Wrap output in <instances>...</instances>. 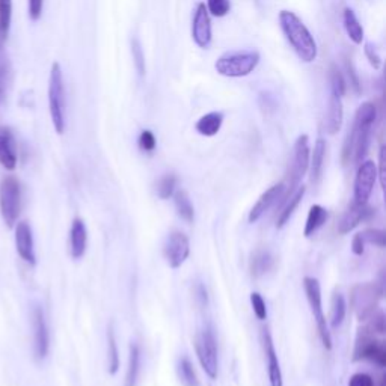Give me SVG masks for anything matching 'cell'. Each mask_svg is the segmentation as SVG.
Instances as JSON below:
<instances>
[{"mask_svg": "<svg viewBox=\"0 0 386 386\" xmlns=\"http://www.w3.org/2000/svg\"><path fill=\"white\" fill-rule=\"evenodd\" d=\"M378 118V109L371 101H365L357 107L352 130L348 131L343 147V163L348 165L355 162L359 165L369 153L373 126Z\"/></svg>", "mask_w": 386, "mask_h": 386, "instance_id": "6da1fadb", "label": "cell"}, {"mask_svg": "<svg viewBox=\"0 0 386 386\" xmlns=\"http://www.w3.org/2000/svg\"><path fill=\"white\" fill-rule=\"evenodd\" d=\"M279 24L299 59L305 64L314 62L317 59V43L304 22L295 13L284 9L279 13Z\"/></svg>", "mask_w": 386, "mask_h": 386, "instance_id": "7a4b0ae2", "label": "cell"}, {"mask_svg": "<svg viewBox=\"0 0 386 386\" xmlns=\"http://www.w3.org/2000/svg\"><path fill=\"white\" fill-rule=\"evenodd\" d=\"M260 53L255 50L225 53L214 62V68L223 77H246L258 67Z\"/></svg>", "mask_w": 386, "mask_h": 386, "instance_id": "3957f363", "label": "cell"}, {"mask_svg": "<svg viewBox=\"0 0 386 386\" xmlns=\"http://www.w3.org/2000/svg\"><path fill=\"white\" fill-rule=\"evenodd\" d=\"M65 107H67V100H65V84L62 68L58 62L52 65L50 79H49V109L53 127L58 135H64L65 126Z\"/></svg>", "mask_w": 386, "mask_h": 386, "instance_id": "277c9868", "label": "cell"}, {"mask_svg": "<svg viewBox=\"0 0 386 386\" xmlns=\"http://www.w3.org/2000/svg\"><path fill=\"white\" fill-rule=\"evenodd\" d=\"M22 183L14 175H8L0 181V214L8 228H14L22 213Z\"/></svg>", "mask_w": 386, "mask_h": 386, "instance_id": "5b68a950", "label": "cell"}, {"mask_svg": "<svg viewBox=\"0 0 386 386\" xmlns=\"http://www.w3.org/2000/svg\"><path fill=\"white\" fill-rule=\"evenodd\" d=\"M383 297V288L378 282H365L352 288L350 304L356 317L365 322L379 308V302Z\"/></svg>", "mask_w": 386, "mask_h": 386, "instance_id": "8992f818", "label": "cell"}, {"mask_svg": "<svg viewBox=\"0 0 386 386\" xmlns=\"http://www.w3.org/2000/svg\"><path fill=\"white\" fill-rule=\"evenodd\" d=\"M309 156H311V149H309V138L306 135H300L295 144L293 149V160H291V166L288 171V186H287V192L284 191L282 196L279 198L281 205H284V202L288 200L297 187L300 186V181L305 177L308 168H309Z\"/></svg>", "mask_w": 386, "mask_h": 386, "instance_id": "52a82bcc", "label": "cell"}, {"mask_svg": "<svg viewBox=\"0 0 386 386\" xmlns=\"http://www.w3.org/2000/svg\"><path fill=\"white\" fill-rule=\"evenodd\" d=\"M198 361L210 379L218 378V341L211 326H204L195 336Z\"/></svg>", "mask_w": 386, "mask_h": 386, "instance_id": "ba28073f", "label": "cell"}, {"mask_svg": "<svg viewBox=\"0 0 386 386\" xmlns=\"http://www.w3.org/2000/svg\"><path fill=\"white\" fill-rule=\"evenodd\" d=\"M304 290L308 299V304L311 308V313L314 316L316 325L318 329L320 340H322L326 350H331L332 348V336L329 332V326L326 322V317L323 313V305H322V288H320L318 279L313 276H305L304 278Z\"/></svg>", "mask_w": 386, "mask_h": 386, "instance_id": "9c48e42d", "label": "cell"}, {"mask_svg": "<svg viewBox=\"0 0 386 386\" xmlns=\"http://www.w3.org/2000/svg\"><path fill=\"white\" fill-rule=\"evenodd\" d=\"M353 361H370L371 364L378 365L379 369H385L386 365L385 343L378 340L376 334H373L366 326L357 331Z\"/></svg>", "mask_w": 386, "mask_h": 386, "instance_id": "30bf717a", "label": "cell"}, {"mask_svg": "<svg viewBox=\"0 0 386 386\" xmlns=\"http://www.w3.org/2000/svg\"><path fill=\"white\" fill-rule=\"evenodd\" d=\"M376 180H378V166H376L373 160H364L356 171L353 184V201L357 204L369 202Z\"/></svg>", "mask_w": 386, "mask_h": 386, "instance_id": "8fae6325", "label": "cell"}, {"mask_svg": "<svg viewBox=\"0 0 386 386\" xmlns=\"http://www.w3.org/2000/svg\"><path fill=\"white\" fill-rule=\"evenodd\" d=\"M163 253L168 265L172 269L181 267L191 253L189 237L181 231H172L165 243Z\"/></svg>", "mask_w": 386, "mask_h": 386, "instance_id": "7c38bea8", "label": "cell"}, {"mask_svg": "<svg viewBox=\"0 0 386 386\" xmlns=\"http://www.w3.org/2000/svg\"><path fill=\"white\" fill-rule=\"evenodd\" d=\"M32 326H34V353L38 361L45 359L50 348V335L47 327L44 311L40 305H35L32 311Z\"/></svg>", "mask_w": 386, "mask_h": 386, "instance_id": "4fadbf2b", "label": "cell"}, {"mask_svg": "<svg viewBox=\"0 0 386 386\" xmlns=\"http://www.w3.org/2000/svg\"><path fill=\"white\" fill-rule=\"evenodd\" d=\"M192 38L195 44L201 49H207L211 44L213 31H211V20L210 14L207 11L205 3H198L193 20H192Z\"/></svg>", "mask_w": 386, "mask_h": 386, "instance_id": "5bb4252c", "label": "cell"}, {"mask_svg": "<svg viewBox=\"0 0 386 386\" xmlns=\"http://www.w3.org/2000/svg\"><path fill=\"white\" fill-rule=\"evenodd\" d=\"M15 248L18 255L27 265H36V255L34 248V234L32 228L27 221H20L15 223Z\"/></svg>", "mask_w": 386, "mask_h": 386, "instance_id": "9a60e30c", "label": "cell"}, {"mask_svg": "<svg viewBox=\"0 0 386 386\" xmlns=\"http://www.w3.org/2000/svg\"><path fill=\"white\" fill-rule=\"evenodd\" d=\"M374 210L373 207L366 204H357V202H352L348 204L347 210L343 213L340 222H338V232L340 234H348L350 231H353L357 225L361 222L370 219L373 216Z\"/></svg>", "mask_w": 386, "mask_h": 386, "instance_id": "2e32d148", "label": "cell"}, {"mask_svg": "<svg viewBox=\"0 0 386 386\" xmlns=\"http://www.w3.org/2000/svg\"><path fill=\"white\" fill-rule=\"evenodd\" d=\"M262 346H265V355L267 359V374L270 386H284V382H282L281 364L275 350V344H273V338L267 327L262 329Z\"/></svg>", "mask_w": 386, "mask_h": 386, "instance_id": "e0dca14e", "label": "cell"}, {"mask_svg": "<svg viewBox=\"0 0 386 386\" xmlns=\"http://www.w3.org/2000/svg\"><path fill=\"white\" fill-rule=\"evenodd\" d=\"M18 163L15 139L13 130L8 126H0V165L6 171H14Z\"/></svg>", "mask_w": 386, "mask_h": 386, "instance_id": "ac0fdd59", "label": "cell"}, {"mask_svg": "<svg viewBox=\"0 0 386 386\" xmlns=\"http://www.w3.org/2000/svg\"><path fill=\"white\" fill-rule=\"evenodd\" d=\"M284 191H285L284 183H279V184L269 187V189L258 198L257 204L253 205L252 210L249 211V222L251 223L257 222L262 214H265L267 210H270V207L279 200L282 193H284Z\"/></svg>", "mask_w": 386, "mask_h": 386, "instance_id": "d6986e66", "label": "cell"}, {"mask_svg": "<svg viewBox=\"0 0 386 386\" xmlns=\"http://www.w3.org/2000/svg\"><path fill=\"white\" fill-rule=\"evenodd\" d=\"M343 118H344V110H343L341 97L331 92V97H329V101H327L326 118H325V128L329 135H336L338 131L341 130Z\"/></svg>", "mask_w": 386, "mask_h": 386, "instance_id": "ffe728a7", "label": "cell"}, {"mask_svg": "<svg viewBox=\"0 0 386 386\" xmlns=\"http://www.w3.org/2000/svg\"><path fill=\"white\" fill-rule=\"evenodd\" d=\"M87 244H88V230L84 222L79 218H76L71 223L70 230V251L71 257L74 260H80L84 252H87Z\"/></svg>", "mask_w": 386, "mask_h": 386, "instance_id": "44dd1931", "label": "cell"}, {"mask_svg": "<svg viewBox=\"0 0 386 386\" xmlns=\"http://www.w3.org/2000/svg\"><path fill=\"white\" fill-rule=\"evenodd\" d=\"M325 157H326V140L325 139H317L314 144L313 154L309 156V175H311V183L317 184L322 178L323 174V166H325Z\"/></svg>", "mask_w": 386, "mask_h": 386, "instance_id": "7402d4cb", "label": "cell"}, {"mask_svg": "<svg viewBox=\"0 0 386 386\" xmlns=\"http://www.w3.org/2000/svg\"><path fill=\"white\" fill-rule=\"evenodd\" d=\"M222 124H223L222 112H210V114H207L198 119V122L195 124V128L200 135L211 138V136H216L219 133Z\"/></svg>", "mask_w": 386, "mask_h": 386, "instance_id": "603a6c76", "label": "cell"}, {"mask_svg": "<svg viewBox=\"0 0 386 386\" xmlns=\"http://www.w3.org/2000/svg\"><path fill=\"white\" fill-rule=\"evenodd\" d=\"M327 218H329V213L325 207L318 205V204L311 205V209L308 211V219L305 223V230H304L305 237H311V235L322 228L326 223Z\"/></svg>", "mask_w": 386, "mask_h": 386, "instance_id": "cb8c5ba5", "label": "cell"}, {"mask_svg": "<svg viewBox=\"0 0 386 386\" xmlns=\"http://www.w3.org/2000/svg\"><path fill=\"white\" fill-rule=\"evenodd\" d=\"M343 22H344V29L347 32V36L350 41L356 45L362 44L364 41V27L357 20L356 14L353 13L352 8H346L343 14Z\"/></svg>", "mask_w": 386, "mask_h": 386, "instance_id": "d4e9b609", "label": "cell"}, {"mask_svg": "<svg viewBox=\"0 0 386 386\" xmlns=\"http://www.w3.org/2000/svg\"><path fill=\"white\" fill-rule=\"evenodd\" d=\"M305 187L304 186H299L297 189L291 193V196L288 198V200L284 202V209H282V211H279L278 214V221H276V228H282L285 227V223L290 221L291 216H293V213L296 211V209L299 207L300 201H302V198L305 195Z\"/></svg>", "mask_w": 386, "mask_h": 386, "instance_id": "484cf974", "label": "cell"}, {"mask_svg": "<svg viewBox=\"0 0 386 386\" xmlns=\"http://www.w3.org/2000/svg\"><path fill=\"white\" fill-rule=\"evenodd\" d=\"M273 255L266 251V249H258L253 255L251 257V273L252 276L260 278L262 275H266L267 272H270V269L273 267Z\"/></svg>", "mask_w": 386, "mask_h": 386, "instance_id": "4316f807", "label": "cell"}, {"mask_svg": "<svg viewBox=\"0 0 386 386\" xmlns=\"http://www.w3.org/2000/svg\"><path fill=\"white\" fill-rule=\"evenodd\" d=\"M140 371V347L138 343L130 344L128 369L126 376V386H136Z\"/></svg>", "mask_w": 386, "mask_h": 386, "instance_id": "83f0119b", "label": "cell"}, {"mask_svg": "<svg viewBox=\"0 0 386 386\" xmlns=\"http://www.w3.org/2000/svg\"><path fill=\"white\" fill-rule=\"evenodd\" d=\"M174 202H175V209H177V213L178 216L183 221H186L187 223L193 222V218H195V209H193V204L191 201L189 195H187L186 191H175L174 192Z\"/></svg>", "mask_w": 386, "mask_h": 386, "instance_id": "f1b7e54d", "label": "cell"}, {"mask_svg": "<svg viewBox=\"0 0 386 386\" xmlns=\"http://www.w3.org/2000/svg\"><path fill=\"white\" fill-rule=\"evenodd\" d=\"M13 20V0H0V49L8 40Z\"/></svg>", "mask_w": 386, "mask_h": 386, "instance_id": "f546056e", "label": "cell"}, {"mask_svg": "<svg viewBox=\"0 0 386 386\" xmlns=\"http://www.w3.org/2000/svg\"><path fill=\"white\" fill-rule=\"evenodd\" d=\"M9 84H11V62H9L5 50L0 49V106L6 100Z\"/></svg>", "mask_w": 386, "mask_h": 386, "instance_id": "4dcf8cb0", "label": "cell"}, {"mask_svg": "<svg viewBox=\"0 0 386 386\" xmlns=\"http://www.w3.org/2000/svg\"><path fill=\"white\" fill-rule=\"evenodd\" d=\"M177 371L178 378H180L184 386H200V380H198L196 371L189 357H181V359L178 361Z\"/></svg>", "mask_w": 386, "mask_h": 386, "instance_id": "1f68e13d", "label": "cell"}, {"mask_svg": "<svg viewBox=\"0 0 386 386\" xmlns=\"http://www.w3.org/2000/svg\"><path fill=\"white\" fill-rule=\"evenodd\" d=\"M107 356H109V373L117 374L119 370V352H118L115 331L112 325L107 329Z\"/></svg>", "mask_w": 386, "mask_h": 386, "instance_id": "d6a6232c", "label": "cell"}, {"mask_svg": "<svg viewBox=\"0 0 386 386\" xmlns=\"http://www.w3.org/2000/svg\"><path fill=\"white\" fill-rule=\"evenodd\" d=\"M347 304L341 293H335L332 297V309H331V326L334 329L340 327L346 318Z\"/></svg>", "mask_w": 386, "mask_h": 386, "instance_id": "836d02e7", "label": "cell"}, {"mask_svg": "<svg viewBox=\"0 0 386 386\" xmlns=\"http://www.w3.org/2000/svg\"><path fill=\"white\" fill-rule=\"evenodd\" d=\"M178 178L175 174H165L157 181V195L160 200H169L177 189Z\"/></svg>", "mask_w": 386, "mask_h": 386, "instance_id": "e575fe53", "label": "cell"}, {"mask_svg": "<svg viewBox=\"0 0 386 386\" xmlns=\"http://www.w3.org/2000/svg\"><path fill=\"white\" fill-rule=\"evenodd\" d=\"M329 84H331V92L336 94V96L343 97L346 94V88H347L346 79L335 64H332L331 68H329Z\"/></svg>", "mask_w": 386, "mask_h": 386, "instance_id": "d590c367", "label": "cell"}, {"mask_svg": "<svg viewBox=\"0 0 386 386\" xmlns=\"http://www.w3.org/2000/svg\"><path fill=\"white\" fill-rule=\"evenodd\" d=\"M131 54H133V61H135V67L136 71L140 77L145 76V56L142 52V45H140L138 38H131Z\"/></svg>", "mask_w": 386, "mask_h": 386, "instance_id": "8d00e7d4", "label": "cell"}, {"mask_svg": "<svg viewBox=\"0 0 386 386\" xmlns=\"http://www.w3.org/2000/svg\"><path fill=\"white\" fill-rule=\"evenodd\" d=\"M207 11L214 17H225L231 9L230 0H207Z\"/></svg>", "mask_w": 386, "mask_h": 386, "instance_id": "74e56055", "label": "cell"}, {"mask_svg": "<svg viewBox=\"0 0 386 386\" xmlns=\"http://www.w3.org/2000/svg\"><path fill=\"white\" fill-rule=\"evenodd\" d=\"M344 67H346V73H347L348 83H350V87H352V89L355 91V94H357V96H359V94L362 92V84H361L359 76H357V73H356V70H355V67H353L352 59L346 58V59H344Z\"/></svg>", "mask_w": 386, "mask_h": 386, "instance_id": "f35d334b", "label": "cell"}, {"mask_svg": "<svg viewBox=\"0 0 386 386\" xmlns=\"http://www.w3.org/2000/svg\"><path fill=\"white\" fill-rule=\"evenodd\" d=\"M362 239L365 243H370V244H374V246H379V248H385L386 244V235H385V231L382 230H365L361 232Z\"/></svg>", "mask_w": 386, "mask_h": 386, "instance_id": "ab89813d", "label": "cell"}, {"mask_svg": "<svg viewBox=\"0 0 386 386\" xmlns=\"http://www.w3.org/2000/svg\"><path fill=\"white\" fill-rule=\"evenodd\" d=\"M139 148L142 149V151L145 153H153L156 149V145H157V140H156V136L151 130H144L142 133H140L139 136Z\"/></svg>", "mask_w": 386, "mask_h": 386, "instance_id": "60d3db41", "label": "cell"}, {"mask_svg": "<svg viewBox=\"0 0 386 386\" xmlns=\"http://www.w3.org/2000/svg\"><path fill=\"white\" fill-rule=\"evenodd\" d=\"M251 304L253 308V314H255L257 318L261 320V322H265V320L267 318V308H266V302H265V299H262V296L260 293H252Z\"/></svg>", "mask_w": 386, "mask_h": 386, "instance_id": "b9f144b4", "label": "cell"}, {"mask_svg": "<svg viewBox=\"0 0 386 386\" xmlns=\"http://www.w3.org/2000/svg\"><path fill=\"white\" fill-rule=\"evenodd\" d=\"M364 52L366 59H369L370 65L374 70H380L382 68V58L379 56L378 50H376V47H373L371 43H365L364 44Z\"/></svg>", "mask_w": 386, "mask_h": 386, "instance_id": "7bdbcfd3", "label": "cell"}, {"mask_svg": "<svg viewBox=\"0 0 386 386\" xmlns=\"http://www.w3.org/2000/svg\"><path fill=\"white\" fill-rule=\"evenodd\" d=\"M348 386H374V380L369 374L356 373L348 380Z\"/></svg>", "mask_w": 386, "mask_h": 386, "instance_id": "ee69618b", "label": "cell"}, {"mask_svg": "<svg viewBox=\"0 0 386 386\" xmlns=\"http://www.w3.org/2000/svg\"><path fill=\"white\" fill-rule=\"evenodd\" d=\"M29 3V18L32 22H38L43 14V6H44V0H27Z\"/></svg>", "mask_w": 386, "mask_h": 386, "instance_id": "f6af8a7d", "label": "cell"}, {"mask_svg": "<svg viewBox=\"0 0 386 386\" xmlns=\"http://www.w3.org/2000/svg\"><path fill=\"white\" fill-rule=\"evenodd\" d=\"M195 295H196V302L201 308H205L207 304H209V293H207V288L202 284H198L195 288Z\"/></svg>", "mask_w": 386, "mask_h": 386, "instance_id": "bcb514c9", "label": "cell"}, {"mask_svg": "<svg viewBox=\"0 0 386 386\" xmlns=\"http://www.w3.org/2000/svg\"><path fill=\"white\" fill-rule=\"evenodd\" d=\"M352 251L355 255H362L364 251H365V242L362 239V235L361 232L359 234H356L355 237H353V242H352Z\"/></svg>", "mask_w": 386, "mask_h": 386, "instance_id": "7dc6e473", "label": "cell"}, {"mask_svg": "<svg viewBox=\"0 0 386 386\" xmlns=\"http://www.w3.org/2000/svg\"><path fill=\"white\" fill-rule=\"evenodd\" d=\"M385 153H386L385 147H380V151H379V169H378V177L380 178V186H382V189H385Z\"/></svg>", "mask_w": 386, "mask_h": 386, "instance_id": "c3c4849f", "label": "cell"}, {"mask_svg": "<svg viewBox=\"0 0 386 386\" xmlns=\"http://www.w3.org/2000/svg\"><path fill=\"white\" fill-rule=\"evenodd\" d=\"M385 382H386V378H385V376H382V378H380V386H385Z\"/></svg>", "mask_w": 386, "mask_h": 386, "instance_id": "681fc988", "label": "cell"}]
</instances>
